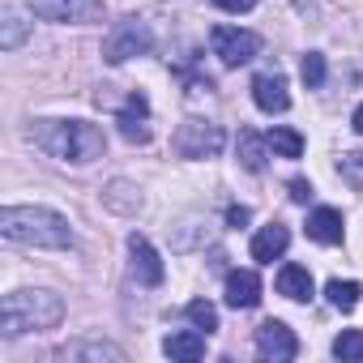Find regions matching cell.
I'll return each instance as SVG.
<instances>
[{
  "mask_svg": "<svg viewBox=\"0 0 363 363\" xmlns=\"http://www.w3.org/2000/svg\"><path fill=\"white\" fill-rule=\"evenodd\" d=\"M30 141L43 154H52L60 162H73V167H86V162L103 158V150H107L103 128L90 124V120H35Z\"/></svg>",
  "mask_w": 363,
  "mask_h": 363,
  "instance_id": "6da1fadb",
  "label": "cell"
},
{
  "mask_svg": "<svg viewBox=\"0 0 363 363\" xmlns=\"http://www.w3.org/2000/svg\"><path fill=\"white\" fill-rule=\"evenodd\" d=\"M0 235L18 248H69L73 244L69 218L48 206H9L0 214Z\"/></svg>",
  "mask_w": 363,
  "mask_h": 363,
  "instance_id": "7a4b0ae2",
  "label": "cell"
},
{
  "mask_svg": "<svg viewBox=\"0 0 363 363\" xmlns=\"http://www.w3.org/2000/svg\"><path fill=\"white\" fill-rule=\"evenodd\" d=\"M65 320V303L52 291H9L0 303V333L22 337L35 329H56Z\"/></svg>",
  "mask_w": 363,
  "mask_h": 363,
  "instance_id": "3957f363",
  "label": "cell"
},
{
  "mask_svg": "<svg viewBox=\"0 0 363 363\" xmlns=\"http://www.w3.org/2000/svg\"><path fill=\"white\" fill-rule=\"evenodd\" d=\"M150 48H154L150 26L137 22V18H124V22H116L111 35L103 39V60H107V65H124V60H133V56H145Z\"/></svg>",
  "mask_w": 363,
  "mask_h": 363,
  "instance_id": "277c9868",
  "label": "cell"
},
{
  "mask_svg": "<svg viewBox=\"0 0 363 363\" xmlns=\"http://www.w3.org/2000/svg\"><path fill=\"white\" fill-rule=\"evenodd\" d=\"M210 48H214V56L227 69H240V65H248V60L261 56V35L240 30V26H214L210 30Z\"/></svg>",
  "mask_w": 363,
  "mask_h": 363,
  "instance_id": "5b68a950",
  "label": "cell"
},
{
  "mask_svg": "<svg viewBox=\"0 0 363 363\" xmlns=\"http://www.w3.org/2000/svg\"><path fill=\"white\" fill-rule=\"evenodd\" d=\"M223 141H227V133L218 124H210V120H189L175 133V150L184 158H214L223 150Z\"/></svg>",
  "mask_w": 363,
  "mask_h": 363,
  "instance_id": "8992f818",
  "label": "cell"
},
{
  "mask_svg": "<svg viewBox=\"0 0 363 363\" xmlns=\"http://www.w3.org/2000/svg\"><path fill=\"white\" fill-rule=\"evenodd\" d=\"M30 9L43 22H94L103 13V0H30Z\"/></svg>",
  "mask_w": 363,
  "mask_h": 363,
  "instance_id": "52a82bcc",
  "label": "cell"
},
{
  "mask_svg": "<svg viewBox=\"0 0 363 363\" xmlns=\"http://www.w3.org/2000/svg\"><path fill=\"white\" fill-rule=\"evenodd\" d=\"M116 124H120V137H124V141H133V145H145V141L154 137V128H150V103H145V94H128V103L116 111Z\"/></svg>",
  "mask_w": 363,
  "mask_h": 363,
  "instance_id": "ba28073f",
  "label": "cell"
},
{
  "mask_svg": "<svg viewBox=\"0 0 363 363\" xmlns=\"http://www.w3.org/2000/svg\"><path fill=\"white\" fill-rule=\"evenodd\" d=\"M257 354L261 359H274V363H286V359L299 354V342H295V333L282 320H265L257 329Z\"/></svg>",
  "mask_w": 363,
  "mask_h": 363,
  "instance_id": "9c48e42d",
  "label": "cell"
},
{
  "mask_svg": "<svg viewBox=\"0 0 363 363\" xmlns=\"http://www.w3.org/2000/svg\"><path fill=\"white\" fill-rule=\"evenodd\" d=\"M128 257H133V278L141 282V286H158L162 282V257L154 252V244L145 240V235H128Z\"/></svg>",
  "mask_w": 363,
  "mask_h": 363,
  "instance_id": "30bf717a",
  "label": "cell"
},
{
  "mask_svg": "<svg viewBox=\"0 0 363 363\" xmlns=\"http://www.w3.org/2000/svg\"><path fill=\"white\" fill-rule=\"evenodd\" d=\"M223 295H227V308L248 312V308H257V303H261V278H257L252 269H231V274H227Z\"/></svg>",
  "mask_w": 363,
  "mask_h": 363,
  "instance_id": "8fae6325",
  "label": "cell"
},
{
  "mask_svg": "<svg viewBox=\"0 0 363 363\" xmlns=\"http://www.w3.org/2000/svg\"><path fill=\"white\" fill-rule=\"evenodd\" d=\"M252 103H257L265 116H282V111L291 107L286 77H278V73H261V77L252 82Z\"/></svg>",
  "mask_w": 363,
  "mask_h": 363,
  "instance_id": "7c38bea8",
  "label": "cell"
},
{
  "mask_svg": "<svg viewBox=\"0 0 363 363\" xmlns=\"http://www.w3.org/2000/svg\"><path fill=\"white\" fill-rule=\"evenodd\" d=\"M60 359H73V363H124V350L103 342V337H86V342H73L60 350Z\"/></svg>",
  "mask_w": 363,
  "mask_h": 363,
  "instance_id": "4fadbf2b",
  "label": "cell"
},
{
  "mask_svg": "<svg viewBox=\"0 0 363 363\" xmlns=\"http://www.w3.org/2000/svg\"><path fill=\"white\" fill-rule=\"evenodd\" d=\"M286 244H291V231H286L282 223H269V227H261V231L252 235V261L274 265V261L286 252Z\"/></svg>",
  "mask_w": 363,
  "mask_h": 363,
  "instance_id": "5bb4252c",
  "label": "cell"
},
{
  "mask_svg": "<svg viewBox=\"0 0 363 363\" xmlns=\"http://www.w3.org/2000/svg\"><path fill=\"white\" fill-rule=\"evenodd\" d=\"M206 337H210V333H201V329H179V333H167L162 350H167L175 363H197V359L206 354Z\"/></svg>",
  "mask_w": 363,
  "mask_h": 363,
  "instance_id": "9a60e30c",
  "label": "cell"
},
{
  "mask_svg": "<svg viewBox=\"0 0 363 363\" xmlns=\"http://www.w3.org/2000/svg\"><path fill=\"white\" fill-rule=\"evenodd\" d=\"M278 295H286V299H295V303H308V299H312V274H308V265L286 261V265L278 269Z\"/></svg>",
  "mask_w": 363,
  "mask_h": 363,
  "instance_id": "2e32d148",
  "label": "cell"
},
{
  "mask_svg": "<svg viewBox=\"0 0 363 363\" xmlns=\"http://www.w3.org/2000/svg\"><path fill=\"white\" fill-rule=\"evenodd\" d=\"M308 240L316 244H342V214L333 206H320L308 214Z\"/></svg>",
  "mask_w": 363,
  "mask_h": 363,
  "instance_id": "e0dca14e",
  "label": "cell"
},
{
  "mask_svg": "<svg viewBox=\"0 0 363 363\" xmlns=\"http://www.w3.org/2000/svg\"><path fill=\"white\" fill-rule=\"evenodd\" d=\"M265 150H269V141L265 137H257L252 128H244L240 133V141H235V154H240V162H244V171H265Z\"/></svg>",
  "mask_w": 363,
  "mask_h": 363,
  "instance_id": "ac0fdd59",
  "label": "cell"
},
{
  "mask_svg": "<svg viewBox=\"0 0 363 363\" xmlns=\"http://www.w3.org/2000/svg\"><path fill=\"white\" fill-rule=\"evenodd\" d=\"M103 201H107L116 214H137V210H141V193L128 184V179H111L107 193H103Z\"/></svg>",
  "mask_w": 363,
  "mask_h": 363,
  "instance_id": "d6986e66",
  "label": "cell"
},
{
  "mask_svg": "<svg viewBox=\"0 0 363 363\" xmlns=\"http://www.w3.org/2000/svg\"><path fill=\"white\" fill-rule=\"evenodd\" d=\"M265 141H269V150H274L278 158H299V154H303V137H299L295 128H286V124L269 128V133H265Z\"/></svg>",
  "mask_w": 363,
  "mask_h": 363,
  "instance_id": "ffe728a7",
  "label": "cell"
},
{
  "mask_svg": "<svg viewBox=\"0 0 363 363\" xmlns=\"http://www.w3.org/2000/svg\"><path fill=\"white\" fill-rule=\"evenodd\" d=\"M325 295H329V303L337 308V312H354V303H359V282H342V278H333L329 286H325Z\"/></svg>",
  "mask_w": 363,
  "mask_h": 363,
  "instance_id": "44dd1931",
  "label": "cell"
},
{
  "mask_svg": "<svg viewBox=\"0 0 363 363\" xmlns=\"http://www.w3.org/2000/svg\"><path fill=\"white\" fill-rule=\"evenodd\" d=\"M184 312H189V320H193L201 333H214V329H218V308H214L210 299H193Z\"/></svg>",
  "mask_w": 363,
  "mask_h": 363,
  "instance_id": "7402d4cb",
  "label": "cell"
},
{
  "mask_svg": "<svg viewBox=\"0 0 363 363\" xmlns=\"http://www.w3.org/2000/svg\"><path fill=\"white\" fill-rule=\"evenodd\" d=\"M333 354L337 359H363V329H342L333 337Z\"/></svg>",
  "mask_w": 363,
  "mask_h": 363,
  "instance_id": "603a6c76",
  "label": "cell"
},
{
  "mask_svg": "<svg viewBox=\"0 0 363 363\" xmlns=\"http://www.w3.org/2000/svg\"><path fill=\"white\" fill-rule=\"evenodd\" d=\"M337 171H342V179H346L354 193H363V150L342 154V158H337Z\"/></svg>",
  "mask_w": 363,
  "mask_h": 363,
  "instance_id": "cb8c5ba5",
  "label": "cell"
},
{
  "mask_svg": "<svg viewBox=\"0 0 363 363\" xmlns=\"http://www.w3.org/2000/svg\"><path fill=\"white\" fill-rule=\"evenodd\" d=\"M299 77H303V86H308V90L325 86V56H320V52H308V56H303V65H299Z\"/></svg>",
  "mask_w": 363,
  "mask_h": 363,
  "instance_id": "d4e9b609",
  "label": "cell"
},
{
  "mask_svg": "<svg viewBox=\"0 0 363 363\" xmlns=\"http://www.w3.org/2000/svg\"><path fill=\"white\" fill-rule=\"evenodd\" d=\"M22 39H26V22H22L18 13H5V35H0V48H5V52H13Z\"/></svg>",
  "mask_w": 363,
  "mask_h": 363,
  "instance_id": "484cf974",
  "label": "cell"
},
{
  "mask_svg": "<svg viewBox=\"0 0 363 363\" xmlns=\"http://www.w3.org/2000/svg\"><path fill=\"white\" fill-rule=\"evenodd\" d=\"M214 9H223V13H248V9H257V0H214Z\"/></svg>",
  "mask_w": 363,
  "mask_h": 363,
  "instance_id": "4316f807",
  "label": "cell"
},
{
  "mask_svg": "<svg viewBox=\"0 0 363 363\" xmlns=\"http://www.w3.org/2000/svg\"><path fill=\"white\" fill-rule=\"evenodd\" d=\"M248 218H252V210H248V206H231V210H227V227H244Z\"/></svg>",
  "mask_w": 363,
  "mask_h": 363,
  "instance_id": "83f0119b",
  "label": "cell"
},
{
  "mask_svg": "<svg viewBox=\"0 0 363 363\" xmlns=\"http://www.w3.org/2000/svg\"><path fill=\"white\" fill-rule=\"evenodd\" d=\"M308 197H312V184H308V179H291V201H299V206H303Z\"/></svg>",
  "mask_w": 363,
  "mask_h": 363,
  "instance_id": "f1b7e54d",
  "label": "cell"
},
{
  "mask_svg": "<svg viewBox=\"0 0 363 363\" xmlns=\"http://www.w3.org/2000/svg\"><path fill=\"white\" fill-rule=\"evenodd\" d=\"M350 128H354V133H359V137H363V103H359V107H354V116H350Z\"/></svg>",
  "mask_w": 363,
  "mask_h": 363,
  "instance_id": "f546056e",
  "label": "cell"
}]
</instances>
